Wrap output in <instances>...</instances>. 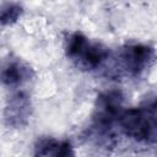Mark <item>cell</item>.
<instances>
[{"label":"cell","mask_w":157,"mask_h":157,"mask_svg":"<svg viewBox=\"0 0 157 157\" xmlns=\"http://www.w3.org/2000/svg\"><path fill=\"white\" fill-rule=\"evenodd\" d=\"M32 113V103L29 97L18 92L11 96L6 103L4 110V118L7 126L13 129H21L28 124L29 117Z\"/></svg>","instance_id":"4"},{"label":"cell","mask_w":157,"mask_h":157,"mask_svg":"<svg viewBox=\"0 0 157 157\" xmlns=\"http://www.w3.org/2000/svg\"><path fill=\"white\" fill-rule=\"evenodd\" d=\"M108 55L109 50L105 47L98 43H91L88 40L75 60L80 61L85 69H96L108 59Z\"/></svg>","instance_id":"5"},{"label":"cell","mask_w":157,"mask_h":157,"mask_svg":"<svg viewBox=\"0 0 157 157\" xmlns=\"http://www.w3.org/2000/svg\"><path fill=\"white\" fill-rule=\"evenodd\" d=\"M153 58V49L145 44L125 45L118 55L119 67L128 75H139L144 71Z\"/></svg>","instance_id":"3"},{"label":"cell","mask_w":157,"mask_h":157,"mask_svg":"<svg viewBox=\"0 0 157 157\" xmlns=\"http://www.w3.org/2000/svg\"><path fill=\"white\" fill-rule=\"evenodd\" d=\"M32 76L31 67L23 65L22 63L13 61L4 67L0 72V81L7 86H17L28 81Z\"/></svg>","instance_id":"7"},{"label":"cell","mask_w":157,"mask_h":157,"mask_svg":"<svg viewBox=\"0 0 157 157\" xmlns=\"http://www.w3.org/2000/svg\"><path fill=\"white\" fill-rule=\"evenodd\" d=\"M34 155L36 156L66 157V156L74 155V151L69 141H58L52 137H42L36 144Z\"/></svg>","instance_id":"6"},{"label":"cell","mask_w":157,"mask_h":157,"mask_svg":"<svg viewBox=\"0 0 157 157\" xmlns=\"http://www.w3.org/2000/svg\"><path fill=\"white\" fill-rule=\"evenodd\" d=\"M123 105V94L119 91H107L97 97L94 114H93V128L94 130L109 131L112 124L119 119Z\"/></svg>","instance_id":"2"},{"label":"cell","mask_w":157,"mask_h":157,"mask_svg":"<svg viewBox=\"0 0 157 157\" xmlns=\"http://www.w3.org/2000/svg\"><path fill=\"white\" fill-rule=\"evenodd\" d=\"M22 15V7L16 2L0 4V25H12Z\"/></svg>","instance_id":"8"},{"label":"cell","mask_w":157,"mask_h":157,"mask_svg":"<svg viewBox=\"0 0 157 157\" xmlns=\"http://www.w3.org/2000/svg\"><path fill=\"white\" fill-rule=\"evenodd\" d=\"M123 131L137 140L144 142L156 141V104L155 98L150 103H146L140 108H130L123 110L118 119Z\"/></svg>","instance_id":"1"}]
</instances>
